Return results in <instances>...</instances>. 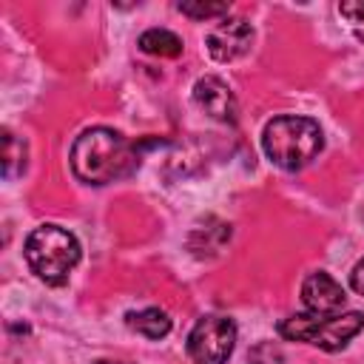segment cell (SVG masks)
Masks as SVG:
<instances>
[{"mask_svg": "<svg viewBox=\"0 0 364 364\" xmlns=\"http://www.w3.org/2000/svg\"><path fill=\"white\" fill-rule=\"evenodd\" d=\"M182 14L193 17V20H210V17H222L228 14V3H202V0H185L176 6Z\"/></svg>", "mask_w": 364, "mask_h": 364, "instance_id": "12", "label": "cell"}, {"mask_svg": "<svg viewBox=\"0 0 364 364\" xmlns=\"http://www.w3.org/2000/svg\"><path fill=\"white\" fill-rule=\"evenodd\" d=\"M94 364H128V361H111V358H100V361H94Z\"/></svg>", "mask_w": 364, "mask_h": 364, "instance_id": "15", "label": "cell"}, {"mask_svg": "<svg viewBox=\"0 0 364 364\" xmlns=\"http://www.w3.org/2000/svg\"><path fill=\"white\" fill-rule=\"evenodd\" d=\"M338 14L350 23V28L355 31V37L364 43V0H347V3H338Z\"/></svg>", "mask_w": 364, "mask_h": 364, "instance_id": "13", "label": "cell"}, {"mask_svg": "<svg viewBox=\"0 0 364 364\" xmlns=\"http://www.w3.org/2000/svg\"><path fill=\"white\" fill-rule=\"evenodd\" d=\"M139 151L119 131L97 125L85 128L71 145V171L85 185H111L136 171Z\"/></svg>", "mask_w": 364, "mask_h": 364, "instance_id": "1", "label": "cell"}, {"mask_svg": "<svg viewBox=\"0 0 364 364\" xmlns=\"http://www.w3.org/2000/svg\"><path fill=\"white\" fill-rule=\"evenodd\" d=\"M364 330V313L350 310V313H330V316H318V313H299V316H287L279 324V336L287 341H307L313 347H321L327 353L344 350L350 338H355Z\"/></svg>", "mask_w": 364, "mask_h": 364, "instance_id": "4", "label": "cell"}, {"mask_svg": "<svg viewBox=\"0 0 364 364\" xmlns=\"http://www.w3.org/2000/svg\"><path fill=\"white\" fill-rule=\"evenodd\" d=\"M350 287H353L358 296H364V259L353 267V273H350Z\"/></svg>", "mask_w": 364, "mask_h": 364, "instance_id": "14", "label": "cell"}, {"mask_svg": "<svg viewBox=\"0 0 364 364\" xmlns=\"http://www.w3.org/2000/svg\"><path fill=\"white\" fill-rule=\"evenodd\" d=\"M26 262L46 284H65L80 262V242L60 225H40L26 239Z\"/></svg>", "mask_w": 364, "mask_h": 364, "instance_id": "3", "label": "cell"}, {"mask_svg": "<svg viewBox=\"0 0 364 364\" xmlns=\"http://www.w3.org/2000/svg\"><path fill=\"white\" fill-rule=\"evenodd\" d=\"M344 299H347L344 287L324 270H316L301 282V301L310 313H318V316L338 313L344 307Z\"/></svg>", "mask_w": 364, "mask_h": 364, "instance_id": "8", "label": "cell"}, {"mask_svg": "<svg viewBox=\"0 0 364 364\" xmlns=\"http://www.w3.org/2000/svg\"><path fill=\"white\" fill-rule=\"evenodd\" d=\"M128 327L145 338H165L171 333V318L159 307H145V310L128 313Z\"/></svg>", "mask_w": 364, "mask_h": 364, "instance_id": "9", "label": "cell"}, {"mask_svg": "<svg viewBox=\"0 0 364 364\" xmlns=\"http://www.w3.org/2000/svg\"><path fill=\"white\" fill-rule=\"evenodd\" d=\"M262 148L273 165H279L284 171H301L321 154L324 134H321L318 122L310 117L282 114L264 125Z\"/></svg>", "mask_w": 364, "mask_h": 364, "instance_id": "2", "label": "cell"}, {"mask_svg": "<svg viewBox=\"0 0 364 364\" xmlns=\"http://www.w3.org/2000/svg\"><path fill=\"white\" fill-rule=\"evenodd\" d=\"M139 48L145 54H154V57H179L182 54V40L168 28H148L139 37Z\"/></svg>", "mask_w": 364, "mask_h": 364, "instance_id": "11", "label": "cell"}, {"mask_svg": "<svg viewBox=\"0 0 364 364\" xmlns=\"http://www.w3.org/2000/svg\"><path fill=\"white\" fill-rule=\"evenodd\" d=\"M253 43V26L242 17H225L216 28L208 34V51L219 63H233L242 54L250 51Z\"/></svg>", "mask_w": 364, "mask_h": 364, "instance_id": "6", "label": "cell"}, {"mask_svg": "<svg viewBox=\"0 0 364 364\" xmlns=\"http://www.w3.org/2000/svg\"><path fill=\"white\" fill-rule=\"evenodd\" d=\"M236 344V324L228 316H205L188 336V355L193 364H225Z\"/></svg>", "mask_w": 364, "mask_h": 364, "instance_id": "5", "label": "cell"}, {"mask_svg": "<svg viewBox=\"0 0 364 364\" xmlns=\"http://www.w3.org/2000/svg\"><path fill=\"white\" fill-rule=\"evenodd\" d=\"M26 156H28V148H26V139L17 136L14 131L3 128V176L6 179H14L26 171Z\"/></svg>", "mask_w": 364, "mask_h": 364, "instance_id": "10", "label": "cell"}, {"mask_svg": "<svg viewBox=\"0 0 364 364\" xmlns=\"http://www.w3.org/2000/svg\"><path fill=\"white\" fill-rule=\"evenodd\" d=\"M193 102L210 117V119H219V122H236V97L230 91V85L219 77H202L196 80L193 85Z\"/></svg>", "mask_w": 364, "mask_h": 364, "instance_id": "7", "label": "cell"}]
</instances>
